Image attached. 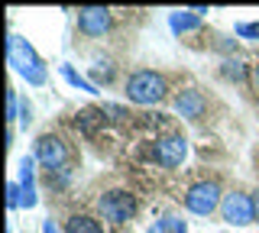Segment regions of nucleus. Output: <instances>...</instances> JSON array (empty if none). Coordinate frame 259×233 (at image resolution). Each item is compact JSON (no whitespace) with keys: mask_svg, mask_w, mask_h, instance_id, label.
Wrapping results in <instances>:
<instances>
[{"mask_svg":"<svg viewBox=\"0 0 259 233\" xmlns=\"http://www.w3.org/2000/svg\"><path fill=\"white\" fill-rule=\"evenodd\" d=\"M7 204H10L13 211H16V207H23V191H20V181H10V184H7Z\"/></svg>","mask_w":259,"mask_h":233,"instance_id":"18","label":"nucleus"},{"mask_svg":"<svg viewBox=\"0 0 259 233\" xmlns=\"http://www.w3.org/2000/svg\"><path fill=\"white\" fill-rule=\"evenodd\" d=\"M65 233H104V227H101V220H94L88 214H75L68 220V227H65Z\"/></svg>","mask_w":259,"mask_h":233,"instance_id":"13","label":"nucleus"},{"mask_svg":"<svg viewBox=\"0 0 259 233\" xmlns=\"http://www.w3.org/2000/svg\"><path fill=\"white\" fill-rule=\"evenodd\" d=\"M42 233H65V230L52 220V217H49V220H42Z\"/></svg>","mask_w":259,"mask_h":233,"instance_id":"21","label":"nucleus"},{"mask_svg":"<svg viewBox=\"0 0 259 233\" xmlns=\"http://www.w3.org/2000/svg\"><path fill=\"white\" fill-rule=\"evenodd\" d=\"M20 123H23V126L32 123V104H29V101H20Z\"/></svg>","mask_w":259,"mask_h":233,"instance_id":"20","label":"nucleus"},{"mask_svg":"<svg viewBox=\"0 0 259 233\" xmlns=\"http://www.w3.org/2000/svg\"><path fill=\"white\" fill-rule=\"evenodd\" d=\"M146 233H188V223H185L182 217H175V214H165V217H159L156 223H149Z\"/></svg>","mask_w":259,"mask_h":233,"instance_id":"12","label":"nucleus"},{"mask_svg":"<svg viewBox=\"0 0 259 233\" xmlns=\"http://www.w3.org/2000/svg\"><path fill=\"white\" fill-rule=\"evenodd\" d=\"M97 211L110 223H126L136 214V198L130 191H107V195L97 198Z\"/></svg>","mask_w":259,"mask_h":233,"instance_id":"4","label":"nucleus"},{"mask_svg":"<svg viewBox=\"0 0 259 233\" xmlns=\"http://www.w3.org/2000/svg\"><path fill=\"white\" fill-rule=\"evenodd\" d=\"M221 201H224V195H221V184L217 181H198L185 191V207L198 217H210L221 207Z\"/></svg>","mask_w":259,"mask_h":233,"instance_id":"3","label":"nucleus"},{"mask_svg":"<svg viewBox=\"0 0 259 233\" xmlns=\"http://www.w3.org/2000/svg\"><path fill=\"white\" fill-rule=\"evenodd\" d=\"M59 71H62V78H65V81H68L71 87H78V91H88V94H97V87L88 81L84 75H78V71L71 68V65H59Z\"/></svg>","mask_w":259,"mask_h":233,"instance_id":"14","label":"nucleus"},{"mask_svg":"<svg viewBox=\"0 0 259 233\" xmlns=\"http://www.w3.org/2000/svg\"><path fill=\"white\" fill-rule=\"evenodd\" d=\"M7 120H20V94L16 91H7Z\"/></svg>","mask_w":259,"mask_h":233,"instance_id":"17","label":"nucleus"},{"mask_svg":"<svg viewBox=\"0 0 259 233\" xmlns=\"http://www.w3.org/2000/svg\"><path fill=\"white\" fill-rule=\"evenodd\" d=\"M20 191H23V207H36L39 191H36V156L20 159Z\"/></svg>","mask_w":259,"mask_h":233,"instance_id":"9","label":"nucleus"},{"mask_svg":"<svg viewBox=\"0 0 259 233\" xmlns=\"http://www.w3.org/2000/svg\"><path fill=\"white\" fill-rule=\"evenodd\" d=\"M224 75L227 78H233V81H243V78H246V68H243V62H224Z\"/></svg>","mask_w":259,"mask_h":233,"instance_id":"16","label":"nucleus"},{"mask_svg":"<svg viewBox=\"0 0 259 233\" xmlns=\"http://www.w3.org/2000/svg\"><path fill=\"white\" fill-rule=\"evenodd\" d=\"M78 29L84 36H104L110 29V10L107 7H81L78 10Z\"/></svg>","mask_w":259,"mask_h":233,"instance_id":"8","label":"nucleus"},{"mask_svg":"<svg viewBox=\"0 0 259 233\" xmlns=\"http://www.w3.org/2000/svg\"><path fill=\"white\" fill-rule=\"evenodd\" d=\"M253 78H256V87H259V62L253 65Z\"/></svg>","mask_w":259,"mask_h":233,"instance_id":"23","label":"nucleus"},{"mask_svg":"<svg viewBox=\"0 0 259 233\" xmlns=\"http://www.w3.org/2000/svg\"><path fill=\"white\" fill-rule=\"evenodd\" d=\"M237 36L259 42V23H237Z\"/></svg>","mask_w":259,"mask_h":233,"instance_id":"19","label":"nucleus"},{"mask_svg":"<svg viewBox=\"0 0 259 233\" xmlns=\"http://www.w3.org/2000/svg\"><path fill=\"white\" fill-rule=\"evenodd\" d=\"M152 159L162 165V168H178L188 159V139L185 136H162V139H156V146H152Z\"/></svg>","mask_w":259,"mask_h":233,"instance_id":"6","label":"nucleus"},{"mask_svg":"<svg viewBox=\"0 0 259 233\" xmlns=\"http://www.w3.org/2000/svg\"><path fill=\"white\" fill-rule=\"evenodd\" d=\"M32 156H36V162H42L49 172H52V168H62V165H65V159H68V149H65V143L59 139V136L46 133V136H39V139H36V149H32Z\"/></svg>","mask_w":259,"mask_h":233,"instance_id":"7","label":"nucleus"},{"mask_svg":"<svg viewBox=\"0 0 259 233\" xmlns=\"http://www.w3.org/2000/svg\"><path fill=\"white\" fill-rule=\"evenodd\" d=\"M123 94H126V101L140 104V107H152V104L168 98V84H165V78H162L159 71L143 68V71H133V75L126 78Z\"/></svg>","mask_w":259,"mask_h":233,"instance_id":"2","label":"nucleus"},{"mask_svg":"<svg viewBox=\"0 0 259 233\" xmlns=\"http://www.w3.org/2000/svg\"><path fill=\"white\" fill-rule=\"evenodd\" d=\"M7 62H10V68H13L26 84H32V87H42V84L49 81L46 62L36 55L32 42H26V39L16 36V33L7 36Z\"/></svg>","mask_w":259,"mask_h":233,"instance_id":"1","label":"nucleus"},{"mask_svg":"<svg viewBox=\"0 0 259 233\" xmlns=\"http://www.w3.org/2000/svg\"><path fill=\"white\" fill-rule=\"evenodd\" d=\"M221 217L230 227H249L256 220V207H253V198L243 195V191H230L224 195L221 201Z\"/></svg>","mask_w":259,"mask_h":233,"instance_id":"5","label":"nucleus"},{"mask_svg":"<svg viewBox=\"0 0 259 233\" xmlns=\"http://www.w3.org/2000/svg\"><path fill=\"white\" fill-rule=\"evenodd\" d=\"M107 84V81H113V65H107V62H104V65H94L91 68V84L97 87V84Z\"/></svg>","mask_w":259,"mask_h":233,"instance_id":"15","label":"nucleus"},{"mask_svg":"<svg viewBox=\"0 0 259 233\" xmlns=\"http://www.w3.org/2000/svg\"><path fill=\"white\" fill-rule=\"evenodd\" d=\"M253 207H256V220H259V191L253 195Z\"/></svg>","mask_w":259,"mask_h":233,"instance_id":"22","label":"nucleus"},{"mask_svg":"<svg viewBox=\"0 0 259 233\" xmlns=\"http://www.w3.org/2000/svg\"><path fill=\"white\" fill-rule=\"evenodd\" d=\"M175 110L185 120H198V117H204V110H207V98L201 91H194V87H188V91H182L175 98Z\"/></svg>","mask_w":259,"mask_h":233,"instance_id":"10","label":"nucleus"},{"mask_svg":"<svg viewBox=\"0 0 259 233\" xmlns=\"http://www.w3.org/2000/svg\"><path fill=\"white\" fill-rule=\"evenodd\" d=\"M168 26H172V33L175 36H182V33H191V29H198L201 26V17L194 10H178L168 17Z\"/></svg>","mask_w":259,"mask_h":233,"instance_id":"11","label":"nucleus"}]
</instances>
